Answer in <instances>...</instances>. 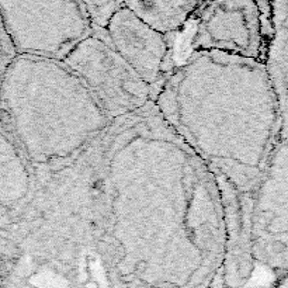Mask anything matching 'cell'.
<instances>
[{"label": "cell", "instance_id": "1", "mask_svg": "<svg viewBox=\"0 0 288 288\" xmlns=\"http://www.w3.org/2000/svg\"><path fill=\"white\" fill-rule=\"evenodd\" d=\"M168 37L173 72L194 52H221L263 63L267 47L256 1H199L183 30Z\"/></svg>", "mask_w": 288, "mask_h": 288}, {"label": "cell", "instance_id": "2", "mask_svg": "<svg viewBox=\"0 0 288 288\" xmlns=\"http://www.w3.org/2000/svg\"><path fill=\"white\" fill-rule=\"evenodd\" d=\"M0 19L16 55L57 62L93 31L83 1H0Z\"/></svg>", "mask_w": 288, "mask_h": 288}, {"label": "cell", "instance_id": "3", "mask_svg": "<svg viewBox=\"0 0 288 288\" xmlns=\"http://www.w3.org/2000/svg\"><path fill=\"white\" fill-rule=\"evenodd\" d=\"M62 63L82 80L111 122L155 103L152 87L113 50L104 30L93 29Z\"/></svg>", "mask_w": 288, "mask_h": 288}, {"label": "cell", "instance_id": "4", "mask_svg": "<svg viewBox=\"0 0 288 288\" xmlns=\"http://www.w3.org/2000/svg\"><path fill=\"white\" fill-rule=\"evenodd\" d=\"M252 255L263 264L287 268V141L273 150L256 190L250 211Z\"/></svg>", "mask_w": 288, "mask_h": 288}, {"label": "cell", "instance_id": "5", "mask_svg": "<svg viewBox=\"0 0 288 288\" xmlns=\"http://www.w3.org/2000/svg\"><path fill=\"white\" fill-rule=\"evenodd\" d=\"M104 32L113 50L152 87L156 100L172 75L168 35L165 37L152 30L127 9L125 3L111 17Z\"/></svg>", "mask_w": 288, "mask_h": 288}, {"label": "cell", "instance_id": "6", "mask_svg": "<svg viewBox=\"0 0 288 288\" xmlns=\"http://www.w3.org/2000/svg\"><path fill=\"white\" fill-rule=\"evenodd\" d=\"M37 184L34 169L0 121V233H7Z\"/></svg>", "mask_w": 288, "mask_h": 288}, {"label": "cell", "instance_id": "7", "mask_svg": "<svg viewBox=\"0 0 288 288\" xmlns=\"http://www.w3.org/2000/svg\"><path fill=\"white\" fill-rule=\"evenodd\" d=\"M273 35L264 55V69L276 94L280 115L287 122V58H288V0L270 1Z\"/></svg>", "mask_w": 288, "mask_h": 288}, {"label": "cell", "instance_id": "8", "mask_svg": "<svg viewBox=\"0 0 288 288\" xmlns=\"http://www.w3.org/2000/svg\"><path fill=\"white\" fill-rule=\"evenodd\" d=\"M139 20L162 35H173L183 30L199 1H124Z\"/></svg>", "mask_w": 288, "mask_h": 288}, {"label": "cell", "instance_id": "9", "mask_svg": "<svg viewBox=\"0 0 288 288\" xmlns=\"http://www.w3.org/2000/svg\"><path fill=\"white\" fill-rule=\"evenodd\" d=\"M93 29L104 30L111 17L124 6V1H83Z\"/></svg>", "mask_w": 288, "mask_h": 288}, {"label": "cell", "instance_id": "10", "mask_svg": "<svg viewBox=\"0 0 288 288\" xmlns=\"http://www.w3.org/2000/svg\"><path fill=\"white\" fill-rule=\"evenodd\" d=\"M14 57H16V54L11 48L10 41L6 35V31L3 29L1 19H0V82L6 72V68L9 66V63L13 60Z\"/></svg>", "mask_w": 288, "mask_h": 288}]
</instances>
